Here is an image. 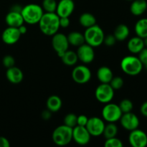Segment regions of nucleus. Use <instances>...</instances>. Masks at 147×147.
Here are the masks:
<instances>
[{"label": "nucleus", "mask_w": 147, "mask_h": 147, "mask_svg": "<svg viewBox=\"0 0 147 147\" xmlns=\"http://www.w3.org/2000/svg\"><path fill=\"white\" fill-rule=\"evenodd\" d=\"M39 27L40 31L47 36H53L60 29V17L55 12H45L42 16Z\"/></svg>", "instance_id": "obj_1"}, {"label": "nucleus", "mask_w": 147, "mask_h": 147, "mask_svg": "<svg viewBox=\"0 0 147 147\" xmlns=\"http://www.w3.org/2000/svg\"><path fill=\"white\" fill-rule=\"evenodd\" d=\"M21 14L24 22L29 24H35L39 23L44 14V10L38 4H29L22 7Z\"/></svg>", "instance_id": "obj_2"}, {"label": "nucleus", "mask_w": 147, "mask_h": 147, "mask_svg": "<svg viewBox=\"0 0 147 147\" xmlns=\"http://www.w3.org/2000/svg\"><path fill=\"white\" fill-rule=\"evenodd\" d=\"M83 35L85 37V42L93 47L101 45L103 43L105 37L103 30L96 24L86 28Z\"/></svg>", "instance_id": "obj_3"}, {"label": "nucleus", "mask_w": 147, "mask_h": 147, "mask_svg": "<svg viewBox=\"0 0 147 147\" xmlns=\"http://www.w3.org/2000/svg\"><path fill=\"white\" fill-rule=\"evenodd\" d=\"M143 64L136 56H126L121 62V68L123 73L131 76H135L140 74L143 69Z\"/></svg>", "instance_id": "obj_4"}, {"label": "nucleus", "mask_w": 147, "mask_h": 147, "mask_svg": "<svg viewBox=\"0 0 147 147\" xmlns=\"http://www.w3.org/2000/svg\"><path fill=\"white\" fill-rule=\"evenodd\" d=\"M52 139L57 146H66L73 140V129L65 124L57 126L53 131Z\"/></svg>", "instance_id": "obj_5"}, {"label": "nucleus", "mask_w": 147, "mask_h": 147, "mask_svg": "<svg viewBox=\"0 0 147 147\" xmlns=\"http://www.w3.org/2000/svg\"><path fill=\"white\" fill-rule=\"evenodd\" d=\"M122 113L119 105L116 103H106L102 109V117L108 123H115L120 120Z\"/></svg>", "instance_id": "obj_6"}, {"label": "nucleus", "mask_w": 147, "mask_h": 147, "mask_svg": "<svg viewBox=\"0 0 147 147\" xmlns=\"http://www.w3.org/2000/svg\"><path fill=\"white\" fill-rule=\"evenodd\" d=\"M95 96L98 101L106 104L113 100L114 90L109 83H101L96 88Z\"/></svg>", "instance_id": "obj_7"}, {"label": "nucleus", "mask_w": 147, "mask_h": 147, "mask_svg": "<svg viewBox=\"0 0 147 147\" xmlns=\"http://www.w3.org/2000/svg\"><path fill=\"white\" fill-rule=\"evenodd\" d=\"M91 71L86 65H80L73 68L72 78L78 84H86L91 79Z\"/></svg>", "instance_id": "obj_8"}, {"label": "nucleus", "mask_w": 147, "mask_h": 147, "mask_svg": "<svg viewBox=\"0 0 147 147\" xmlns=\"http://www.w3.org/2000/svg\"><path fill=\"white\" fill-rule=\"evenodd\" d=\"M52 45L55 51L57 53L59 57H61L63 53L68 50L69 42L67 36L62 33H55L53 35L52 38Z\"/></svg>", "instance_id": "obj_9"}, {"label": "nucleus", "mask_w": 147, "mask_h": 147, "mask_svg": "<svg viewBox=\"0 0 147 147\" xmlns=\"http://www.w3.org/2000/svg\"><path fill=\"white\" fill-rule=\"evenodd\" d=\"M91 135L86 126H76L73 129V140L77 144L84 146L88 144L90 141Z\"/></svg>", "instance_id": "obj_10"}, {"label": "nucleus", "mask_w": 147, "mask_h": 147, "mask_svg": "<svg viewBox=\"0 0 147 147\" xmlns=\"http://www.w3.org/2000/svg\"><path fill=\"white\" fill-rule=\"evenodd\" d=\"M105 125L103 119L94 116L88 119L86 127L91 136H100L103 134Z\"/></svg>", "instance_id": "obj_11"}, {"label": "nucleus", "mask_w": 147, "mask_h": 147, "mask_svg": "<svg viewBox=\"0 0 147 147\" xmlns=\"http://www.w3.org/2000/svg\"><path fill=\"white\" fill-rule=\"evenodd\" d=\"M77 55L78 60L84 64H89L92 63L95 58V52L93 47L85 42L78 47Z\"/></svg>", "instance_id": "obj_12"}, {"label": "nucleus", "mask_w": 147, "mask_h": 147, "mask_svg": "<svg viewBox=\"0 0 147 147\" xmlns=\"http://www.w3.org/2000/svg\"><path fill=\"white\" fill-rule=\"evenodd\" d=\"M129 142L133 147H145L147 146V134L139 128L131 131Z\"/></svg>", "instance_id": "obj_13"}, {"label": "nucleus", "mask_w": 147, "mask_h": 147, "mask_svg": "<svg viewBox=\"0 0 147 147\" xmlns=\"http://www.w3.org/2000/svg\"><path fill=\"white\" fill-rule=\"evenodd\" d=\"M119 121L122 127L129 131L138 129L140 123L138 116L132 112L123 113Z\"/></svg>", "instance_id": "obj_14"}, {"label": "nucleus", "mask_w": 147, "mask_h": 147, "mask_svg": "<svg viewBox=\"0 0 147 147\" xmlns=\"http://www.w3.org/2000/svg\"><path fill=\"white\" fill-rule=\"evenodd\" d=\"M75 9V3L73 0H60L57 2L55 13L60 17H69Z\"/></svg>", "instance_id": "obj_15"}, {"label": "nucleus", "mask_w": 147, "mask_h": 147, "mask_svg": "<svg viewBox=\"0 0 147 147\" xmlns=\"http://www.w3.org/2000/svg\"><path fill=\"white\" fill-rule=\"evenodd\" d=\"M21 37L17 27H8L3 31L1 34V40L5 44L11 45L17 43Z\"/></svg>", "instance_id": "obj_16"}, {"label": "nucleus", "mask_w": 147, "mask_h": 147, "mask_svg": "<svg viewBox=\"0 0 147 147\" xmlns=\"http://www.w3.org/2000/svg\"><path fill=\"white\" fill-rule=\"evenodd\" d=\"M6 77L11 83L18 84L22 81L24 75L21 69L15 66H12L7 68V72H6Z\"/></svg>", "instance_id": "obj_17"}, {"label": "nucleus", "mask_w": 147, "mask_h": 147, "mask_svg": "<svg viewBox=\"0 0 147 147\" xmlns=\"http://www.w3.org/2000/svg\"><path fill=\"white\" fill-rule=\"evenodd\" d=\"M5 22L9 27L17 28L24 22L21 13L12 11H9V12L7 13L5 17Z\"/></svg>", "instance_id": "obj_18"}, {"label": "nucleus", "mask_w": 147, "mask_h": 147, "mask_svg": "<svg viewBox=\"0 0 147 147\" xmlns=\"http://www.w3.org/2000/svg\"><path fill=\"white\" fill-rule=\"evenodd\" d=\"M144 47L143 38H141L138 36L131 37L128 42L127 48L132 54H139Z\"/></svg>", "instance_id": "obj_19"}, {"label": "nucleus", "mask_w": 147, "mask_h": 147, "mask_svg": "<svg viewBox=\"0 0 147 147\" xmlns=\"http://www.w3.org/2000/svg\"><path fill=\"white\" fill-rule=\"evenodd\" d=\"M147 10L146 0H133L130 6V11L133 15L140 16Z\"/></svg>", "instance_id": "obj_20"}, {"label": "nucleus", "mask_w": 147, "mask_h": 147, "mask_svg": "<svg viewBox=\"0 0 147 147\" xmlns=\"http://www.w3.org/2000/svg\"><path fill=\"white\" fill-rule=\"evenodd\" d=\"M113 77V72L107 66H101L98 70L97 78L101 83H109Z\"/></svg>", "instance_id": "obj_21"}, {"label": "nucleus", "mask_w": 147, "mask_h": 147, "mask_svg": "<svg viewBox=\"0 0 147 147\" xmlns=\"http://www.w3.org/2000/svg\"><path fill=\"white\" fill-rule=\"evenodd\" d=\"M46 105H47V109L49 111H50L52 113H55V112H57L61 109L63 102L58 96L53 95L47 98Z\"/></svg>", "instance_id": "obj_22"}, {"label": "nucleus", "mask_w": 147, "mask_h": 147, "mask_svg": "<svg viewBox=\"0 0 147 147\" xmlns=\"http://www.w3.org/2000/svg\"><path fill=\"white\" fill-rule=\"evenodd\" d=\"M130 34L129 27L124 24H121L116 27L113 32V36L116 41H123L126 40Z\"/></svg>", "instance_id": "obj_23"}, {"label": "nucleus", "mask_w": 147, "mask_h": 147, "mask_svg": "<svg viewBox=\"0 0 147 147\" xmlns=\"http://www.w3.org/2000/svg\"><path fill=\"white\" fill-rule=\"evenodd\" d=\"M67 38L69 45H71L75 47H79L85 43V37L83 34L77 31H73L69 33L68 35L67 36Z\"/></svg>", "instance_id": "obj_24"}, {"label": "nucleus", "mask_w": 147, "mask_h": 147, "mask_svg": "<svg viewBox=\"0 0 147 147\" xmlns=\"http://www.w3.org/2000/svg\"><path fill=\"white\" fill-rule=\"evenodd\" d=\"M136 36L141 38L147 37V18H142L136 22L134 27Z\"/></svg>", "instance_id": "obj_25"}, {"label": "nucleus", "mask_w": 147, "mask_h": 147, "mask_svg": "<svg viewBox=\"0 0 147 147\" xmlns=\"http://www.w3.org/2000/svg\"><path fill=\"white\" fill-rule=\"evenodd\" d=\"M62 61L65 65L68 66H73L77 63L78 61V57L77 53L76 52H73L72 50H67L65 52L63 55L60 57Z\"/></svg>", "instance_id": "obj_26"}, {"label": "nucleus", "mask_w": 147, "mask_h": 147, "mask_svg": "<svg viewBox=\"0 0 147 147\" xmlns=\"http://www.w3.org/2000/svg\"><path fill=\"white\" fill-rule=\"evenodd\" d=\"M79 22L80 25L86 29L96 24V18L93 14L88 12H85L83 13L79 17Z\"/></svg>", "instance_id": "obj_27"}, {"label": "nucleus", "mask_w": 147, "mask_h": 147, "mask_svg": "<svg viewBox=\"0 0 147 147\" xmlns=\"http://www.w3.org/2000/svg\"><path fill=\"white\" fill-rule=\"evenodd\" d=\"M118 134V127L114 123H109L105 125L103 135L106 139H110L116 136Z\"/></svg>", "instance_id": "obj_28"}, {"label": "nucleus", "mask_w": 147, "mask_h": 147, "mask_svg": "<svg viewBox=\"0 0 147 147\" xmlns=\"http://www.w3.org/2000/svg\"><path fill=\"white\" fill-rule=\"evenodd\" d=\"M57 5L56 0H43L42 8L45 12H55Z\"/></svg>", "instance_id": "obj_29"}, {"label": "nucleus", "mask_w": 147, "mask_h": 147, "mask_svg": "<svg viewBox=\"0 0 147 147\" xmlns=\"http://www.w3.org/2000/svg\"><path fill=\"white\" fill-rule=\"evenodd\" d=\"M119 106L123 113L131 112L134 109L133 103H132L131 100H129V99H123V100L120 102Z\"/></svg>", "instance_id": "obj_30"}, {"label": "nucleus", "mask_w": 147, "mask_h": 147, "mask_svg": "<svg viewBox=\"0 0 147 147\" xmlns=\"http://www.w3.org/2000/svg\"><path fill=\"white\" fill-rule=\"evenodd\" d=\"M64 124L73 129L77 126V116L74 113L67 114L64 118Z\"/></svg>", "instance_id": "obj_31"}, {"label": "nucleus", "mask_w": 147, "mask_h": 147, "mask_svg": "<svg viewBox=\"0 0 147 147\" xmlns=\"http://www.w3.org/2000/svg\"><path fill=\"white\" fill-rule=\"evenodd\" d=\"M109 84L111 85V86L113 88L114 90H119V89L123 87V84H124V81H123V79L121 77L116 76V77H113Z\"/></svg>", "instance_id": "obj_32"}, {"label": "nucleus", "mask_w": 147, "mask_h": 147, "mask_svg": "<svg viewBox=\"0 0 147 147\" xmlns=\"http://www.w3.org/2000/svg\"><path fill=\"white\" fill-rule=\"evenodd\" d=\"M105 147H122L123 146L121 140L116 138V136L110 139H106L104 143Z\"/></svg>", "instance_id": "obj_33"}, {"label": "nucleus", "mask_w": 147, "mask_h": 147, "mask_svg": "<svg viewBox=\"0 0 147 147\" xmlns=\"http://www.w3.org/2000/svg\"><path fill=\"white\" fill-rule=\"evenodd\" d=\"M2 64L7 68L11 67L12 66H14L15 64V60L14 57L10 55H7L4 56L2 59Z\"/></svg>", "instance_id": "obj_34"}, {"label": "nucleus", "mask_w": 147, "mask_h": 147, "mask_svg": "<svg viewBox=\"0 0 147 147\" xmlns=\"http://www.w3.org/2000/svg\"><path fill=\"white\" fill-rule=\"evenodd\" d=\"M116 42V40L114 36H113V34H109L108 36H105L104 40H103V43L106 46H109V47H111V46L114 45Z\"/></svg>", "instance_id": "obj_35"}, {"label": "nucleus", "mask_w": 147, "mask_h": 147, "mask_svg": "<svg viewBox=\"0 0 147 147\" xmlns=\"http://www.w3.org/2000/svg\"><path fill=\"white\" fill-rule=\"evenodd\" d=\"M139 57L144 66L147 65V47H144L139 53V57Z\"/></svg>", "instance_id": "obj_36"}, {"label": "nucleus", "mask_w": 147, "mask_h": 147, "mask_svg": "<svg viewBox=\"0 0 147 147\" xmlns=\"http://www.w3.org/2000/svg\"><path fill=\"white\" fill-rule=\"evenodd\" d=\"M88 121V118L85 115H80L77 116V125L80 126H86Z\"/></svg>", "instance_id": "obj_37"}, {"label": "nucleus", "mask_w": 147, "mask_h": 147, "mask_svg": "<svg viewBox=\"0 0 147 147\" xmlns=\"http://www.w3.org/2000/svg\"><path fill=\"white\" fill-rule=\"evenodd\" d=\"M70 25V20L69 17H60V27L62 28H67Z\"/></svg>", "instance_id": "obj_38"}, {"label": "nucleus", "mask_w": 147, "mask_h": 147, "mask_svg": "<svg viewBox=\"0 0 147 147\" xmlns=\"http://www.w3.org/2000/svg\"><path fill=\"white\" fill-rule=\"evenodd\" d=\"M10 143L7 138L4 136H0V147H9Z\"/></svg>", "instance_id": "obj_39"}, {"label": "nucleus", "mask_w": 147, "mask_h": 147, "mask_svg": "<svg viewBox=\"0 0 147 147\" xmlns=\"http://www.w3.org/2000/svg\"><path fill=\"white\" fill-rule=\"evenodd\" d=\"M52 116V112L50 111H49L48 109L45 111H43L42 113V118L44 120H49V119L51 118Z\"/></svg>", "instance_id": "obj_40"}, {"label": "nucleus", "mask_w": 147, "mask_h": 147, "mask_svg": "<svg viewBox=\"0 0 147 147\" xmlns=\"http://www.w3.org/2000/svg\"><path fill=\"white\" fill-rule=\"evenodd\" d=\"M140 112L144 116L147 117V100L142 103L140 107Z\"/></svg>", "instance_id": "obj_41"}, {"label": "nucleus", "mask_w": 147, "mask_h": 147, "mask_svg": "<svg viewBox=\"0 0 147 147\" xmlns=\"http://www.w3.org/2000/svg\"><path fill=\"white\" fill-rule=\"evenodd\" d=\"M22 9V7L20 5V4H14L13 6H11V7L10 8V11H16V12H20L21 13Z\"/></svg>", "instance_id": "obj_42"}, {"label": "nucleus", "mask_w": 147, "mask_h": 147, "mask_svg": "<svg viewBox=\"0 0 147 147\" xmlns=\"http://www.w3.org/2000/svg\"><path fill=\"white\" fill-rule=\"evenodd\" d=\"M18 30H19V31H20L21 35L26 34V32H27V27H26V26H24V24H22L21 26H20V27H18Z\"/></svg>", "instance_id": "obj_43"}, {"label": "nucleus", "mask_w": 147, "mask_h": 147, "mask_svg": "<svg viewBox=\"0 0 147 147\" xmlns=\"http://www.w3.org/2000/svg\"><path fill=\"white\" fill-rule=\"evenodd\" d=\"M144 40V43L145 47H147V37L143 39Z\"/></svg>", "instance_id": "obj_44"}, {"label": "nucleus", "mask_w": 147, "mask_h": 147, "mask_svg": "<svg viewBox=\"0 0 147 147\" xmlns=\"http://www.w3.org/2000/svg\"><path fill=\"white\" fill-rule=\"evenodd\" d=\"M126 1H133V0H126Z\"/></svg>", "instance_id": "obj_45"}, {"label": "nucleus", "mask_w": 147, "mask_h": 147, "mask_svg": "<svg viewBox=\"0 0 147 147\" xmlns=\"http://www.w3.org/2000/svg\"><path fill=\"white\" fill-rule=\"evenodd\" d=\"M145 67H146V68L147 69V65H146V66H145Z\"/></svg>", "instance_id": "obj_46"}]
</instances>
